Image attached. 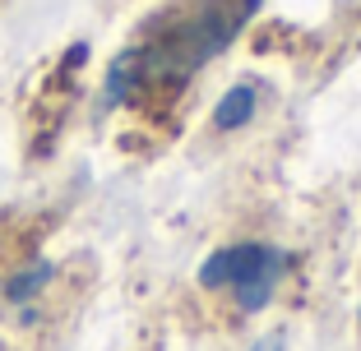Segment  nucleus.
<instances>
[{
  "label": "nucleus",
  "instance_id": "nucleus-6",
  "mask_svg": "<svg viewBox=\"0 0 361 351\" xmlns=\"http://www.w3.org/2000/svg\"><path fill=\"white\" fill-rule=\"evenodd\" d=\"M357 324H361V305H357Z\"/></svg>",
  "mask_w": 361,
  "mask_h": 351
},
{
  "label": "nucleus",
  "instance_id": "nucleus-4",
  "mask_svg": "<svg viewBox=\"0 0 361 351\" xmlns=\"http://www.w3.org/2000/svg\"><path fill=\"white\" fill-rule=\"evenodd\" d=\"M56 277V264H47V259H37V264L19 268L14 277H5V300L10 305H28V300H37L47 291V282Z\"/></svg>",
  "mask_w": 361,
  "mask_h": 351
},
{
  "label": "nucleus",
  "instance_id": "nucleus-5",
  "mask_svg": "<svg viewBox=\"0 0 361 351\" xmlns=\"http://www.w3.org/2000/svg\"><path fill=\"white\" fill-rule=\"evenodd\" d=\"M245 351H287V338H283V333H264V338L250 342Z\"/></svg>",
  "mask_w": 361,
  "mask_h": 351
},
{
  "label": "nucleus",
  "instance_id": "nucleus-2",
  "mask_svg": "<svg viewBox=\"0 0 361 351\" xmlns=\"http://www.w3.org/2000/svg\"><path fill=\"white\" fill-rule=\"evenodd\" d=\"M287 268H292V259H287V250H278V245L232 241V245H218L200 264L195 277H200L204 291H227L241 314H259V309L274 305Z\"/></svg>",
  "mask_w": 361,
  "mask_h": 351
},
{
  "label": "nucleus",
  "instance_id": "nucleus-1",
  "mask_svg": "<svg viewBox=\"0 0 361 351\" xmlns=\"http://www.w3.org/2000/svg\"><path fill=\"white\" fill-rule=\"evenodd\" d=\"M255 10H259V0H204L200 10H190L180 23H171L158 42L135 46L139 93H144V88L185 84L195 70L218 60V56L241 37V28L250 23Z\"/></svg>",
  "mask_w": 361,
  "mask_h": 351
},
{
  "label": "nucleus",
  "instance_id": "nucleus-3",
  "mask_svg": "<svg viewBox=\"0 0 361 351\" xmlns=\"http://www.w3.org/2000/svg\"><path fill=\"white\" fill-rule=\"evenodd\" d=\"M259 111V79H236L223 97H218V107H213V129L218 134H236L241 125H250Z\"/></svg>",
  "mask_w": 361,
  "mask_h": 351
}]
</instances>
